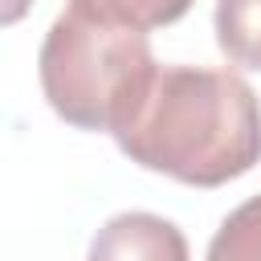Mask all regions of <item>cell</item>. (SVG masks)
<instances>
[{
  "label": "cell",
  "instance_id": "5b68a950",
  "mask_svg": "<svg viewBox=\"0 0 261 261\" xmlns=\"http://www.w3.org/2000/svg\"><path fill=\"white\" fill-rule=\"evenodd\" d=\"M69 8L94 16V20H106V24H122V29H163V24H175L192 0H69Z\"/></svg>",
  "mask_w": 261,
  "mask_h": 261
},
{
  "label": "cell",
  "instance_id": "8992f818",
  "mask_svg": "<svg viewBox=\"0 0 261 261\" xmlns=\"http://www.w3.org/2000/svg\"><path fill=\"white\" fill-rule=\"evenodd\" d=\"M208 261H261V192L220 220L208 245Z\"/></svg>",
  "mask_w": 261,
  "mask_h": 261
},
{
  "label": "cell",
  "instance_id": "277c9868",
  "mask_svg": "<svg viewBox=\"0 0 261 261\" xmlns=\"http://www.w3.org/2000/svg\"><path fill=\"white\" fill-rule=\"evenodd\" d=\"M216 41L232 65L261 69V0H216Z\"/></svg>",
  "mask_w": 261,
  "mask_h": 261
},
{
  "label": "cell",
  "instance_id": "7a4b0ae2",
  "mask_svg": "<svg viewBox=\"0 0 261 261\" xmlns=\"http://www.w3.org/2000/svg\"><path fill=\"white\" fill-rule=\"evenodd\" d=\"M41 90L57 118L77 130H118L155 77L147 33L61 12L41 41Z\"/></svg>",
  "mask_w": 261,
  "mask_h": 261
},
{
  "label": "cell",
  "instance_id": "6da1fadb",
  "mask_svg": "<svg viewBox=\"0 0 261 261\" xmlns=\"http://www.w3.org/2000/svg\"><path fill=\"white\" fill-rule=\"evenodd\" d=\"M114 143L147 171L220 188L261 159V102L232 69L159 65Z\"/></svg>",
  "mask_w": 261,
  "mask_h": 261
},
{
  "label": "cell",
  "instance_id": "3957f363",
  "mask_svg": "<svg viewBox=\"0 0 261 261\" xmlns=\"http://www.w3.org/2000/svg\"><path fill=\"white\" fill-rule=\"evenodd\" d=\"M86 261H188V241L155 212H118L94 232Z\"/></svg>",
  "mask_w": 261,
  "mask_h": 261
}]
</instances>
